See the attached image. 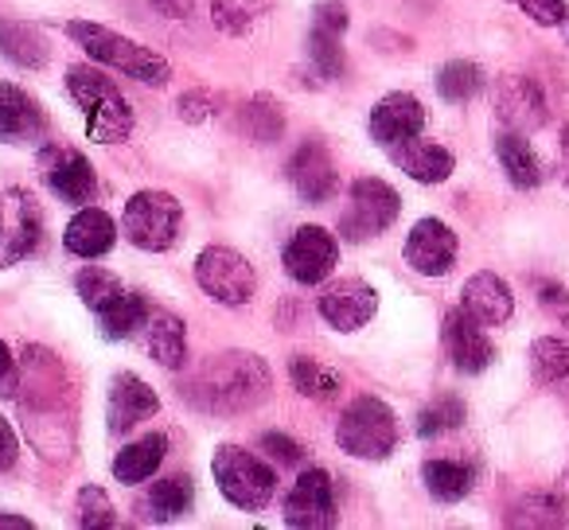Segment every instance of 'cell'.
I'll use <instances>...</instances> for the list:
<instances>
[{
    "mask_svg": "<svg viewBox=\"0 0 569 530\" xmlns=\"http://www.w3.org/2000/svg\"><path fill=\"white\" fill-rule=\"evenodd\" d=\"M149 356L157 359L168 371H180L183 359H188V332H183L180 317H168V312H157L149 320Z\"/></svg>",
    "mask_w": 569,
    "mask_h": 530,
    "instance_id": "4dcf8cb0",
    "label": "cell"
},
{
    "mask_svg": "<svg viewBox=\"0 0 569 530\" xmlns=\"http://www.w3.org/2000/svg\"><path fill=\"white\" fill-rule=\"evenodd\" d=\"M284 522L305 530L336 527V488L325 468L301 472V480L293 483V491L284 499Z\"/></svg>",
    "mask_w": 569,
    "mask_h": 530,
    "instance_id": "7c38bea8",
    "label": "cell"
},
{
    "mask_svg": "<svg viewBox=\"0 0 569 530\" xmlns=\"http://www.w3.org/2000/svg\"><path fill=\"white\" fill-rule=\"evenodd\" d=\"M496 118L507 129H538L546 121V94L527 74H507L496 87Z\"/></svg>",
    "mask_w": 569,
    "mask_h": 530,
    "instance_id": "ac0fdd59",
    "label": "cell"
},
{
    "mask_svg": "<svg viewBox=\"0 0 569 530\" xmlns=\"http://www.w3.org/2000/svg\"><path fill=\"white\" fill-rule=\"evenodd\" d=\"M48 118H43L40 102H36L28 90L12 87V82H0V141L4 144H20L32 141L43 133Z\"/></svg>",
    "mask_w": 569,
    "mask_h": 530,
    "instance_id": "603a6c76",
    "label": "cell"
},
{
    "mask_svg": "<svg viewBox=\"0 0 569 530\" xmlns=\"http://www.w3.org/2000/svg\"><path fill=\"white\" fill-rule=\"evenodd\" d=\"M20 394V367L12 359L9 343L0 340V398H17Z\"/></svg>",
    "mask_w": 569,
    "mask_h": 530,
    "instance_id": "f6af8a7d",
    "label": "cell"
},
{
    "mask_svg": "<svg viewBox=\"0 0 569 530\" xmlns=\"http://www.w3.org/2000/svg\"><path fill=\"white\" fill-rule=\"evenodd\" d=\"M269 387H273V374H269L266 359H258L253 351H219L183 387V398L211 418H234V413L266 402Z\"/></svg>",
    "mask_w": 569,
    "mask_h": 530,
    "instance_id": "6da1fadb",
    "label": "cell"
},
{
    "mask_svg": "<svg viewBox=\"0 0 569 530\" xmlns=\"http://www.w3.org/2000/svg\"><path fill=\"white\" fill-rule=\"evenodd\" d=\"M238 129H242V137H250V141L273 144L277 137L284 133V113H281V106H277L269 94L250 98V102H246L242 110H238Z\"/></svg>",
    "mask_w": 569,
    "mask_h": 530,
    "instance_id": "d6a6232c",
    "label": "cell"
},
{
    "mask_svg": "<svg viewBox=\"0 0 569 530\" xmlns=\"http://www.w3.org/2000/svg\"><path fill=\"white\" fill-rule=\"evenodd\" d=\"M74 289H79L82 304H90V309L98 312L113 293H121V281L113 278L110 270H102V266H87V270L74 278Z\"/></svg>",
    "mask_w": 569,
    "mask_h": 530,
    "instance_id": "ab89813d",
    "label": "cell"
},
{
    "mask_svg": "<svg viewBox=\"0 0 569 530\" xmlns=\"http://www.w3.org/2000/svg\"><path fill=\"white\" fill-rule=\"evenodd\" d=\"M348 32V12H343L340 0H325L312 20V36H309V59L317 67L320 79H340L348 56H343L340 36Z\"/></svg>",
    "mask_w": 569,
    "mask_h": 530,
    "instance_id": "9a60e30c",
    "label": "cell"
},
{
    "mask_svg": "<svg viewBox=\"0 0 569 530\" xmlns=\"http://www.w3.org/2000/svg\"><path fill=\"white\" fill-rule=\"evenodd\" d=\"M20 457V444H17V433L9 429V421L0 418V472H9Z\"/></svg>",
    "mask_w": 569,
    "mask_h": 530,
    "instance_id": "bcb514c9",
    "label": "cell"
},
{
    "mask_svg": "<svg viewBox=\"0 0 569 530\" xmlns=\"http://www.w3.org/2000/svg\"><path fill=\"white\" fill-rule=\"evenodd\" d=\"M445 348H449V359L457 371L465 374H480L491 367V343L483 336V328L476 324L472 317H465V309H452L445 317Z\"/></svg>",
    "mask_w": 569,
    "mask_h": 530,
    "instance_id": "d6986e66",
    "label": "cell"
},
{
    "mask_svg": "<svg viewBox=\"0 0 569 530\" xmlns=\"http://www.w3.org/2000/svg\"><path fill=\"white\" fill-rule=\"evenodd\" d=\"M40 238H43L40 203L20 188L0 191V270L24 261L40 246Z\"/></svg>",
    "mask_w": 569,
    "mask_h": 530,
    "instance_id": "30bf717a",
    "label": "cell"
},
{
    "mask_svg": "<svg viewBox=\"0 0 569 530\" xmlns=\"http://www.w3.org/2000/svg\"><path fill=\"white\" fill-rule=\"evenodd\" d=\"M20 387H28L24 394V426L32 433L40 421H48V452L51 460H67L71 452V382L63 379V367L51 359V351L32 348L28 351V379H20Z\"/></svg>",
    "mask_w": 569,
    "mask_h": 530,
    "instance_id": "7a4b0ae2",
    "label": "cell"
},
{
    "mask_svg": "<svg viewBox=\"0 0 569 530\" xmlns=\"http://www.w3.org/2000/svg\"><path fill=\"white\" fill-rule=\"evenodd\" d=\"M191 503H196V483H191V476H168V480H160L157 488L149 491V519L172 522V519H180V514H188Z\"/></svg>",
    "mask_w": 569,
    "mask_h": 530,
    "instance_id": "1f68e13d",
    "label": "cell"
},
{
    "mask_svg": "<svg viewBox=\"0 0 569 530\" xmlns=\"http://www.w3.org/2000/svg\"><path fill=\"white\" fill-rule=\"evenodd\" d=\"M398 211H402L398 191L390 188L387 180L363 176V180H356V188H351L348 211H343V219H340V234L348 238V242H371V238H379L382 230L398 219Z\"/></svg>",
    "mask_w": 569,
    "mask_h": 530,
    "instance_id": "ba28073f",
    "label": "cell"
},
{
    "mask_svg": "<svg viewBox=\"0 0 569 530\" xmlns=\"http://www.w3.org/2000/svg\"><path fill=\"white\" fill-rule=\"evenodd\" d=\"M67 90H71L82 118H87L90 141L121 144L133 133V110H129L126 94H121L110 74L94 71V67H71L67 71Z\"/></svg>",
    "mask_w": 569,
    "mask_h": 530,
    "instance_id": "3957f363",
    "label": "cell"
},
{
    "mask_svg": "<svg viewBox=\"0 0 569 530\" xmlns=\"http://www.w3.org/2000/svg\"><path fill=\"white\" fill-rule=\"evenodd\" d=\"M214 113V98L207 94V90H191V94L180 98V118L191 121V126H199V121H207Z\"/></svg>",
    "mask_w": 569,
    "mask_h": 530,
    "instance_id": "ee69618b",
    "label": "cell"
},
{
    "mask_svg": "<svg viewBox=\"0 0 569 530\" xmlns=\"http://www.w3.org/2000/svg\"><path fill=\"white\" fill-rule=\"evenodd\" d=\"M98 324H102L106 340H129V336H137V328L149 324V304H144V297L121 289L98 309Z\"/></svg>",
    "mask_w": 569,
    "mask_h": 530,
    "instance_id": "83f0119b",
    "label": "cell"
},
{
    "mask_svg": "<svg viewBox=\"0 0 569 530\" xmlns=\"http://www.w3.org/2000/svg\"><path fill=\"white\" fill-rule=\"evenodd\" d=\"M561 180L569 188V121L561 126Z\"/></svg>",
    "mask_w": 569,
    "mask_h": 530,
    "instance_id": "7dc6e473",
    "label": "cell"
},
{
    "mask_svg": "<svg viewBox=\"0 0 569 530\" xmlns=\"http://www.w3.org/2000/svg\"><path fill=\"white\" fill-rule=\"evenodd\" d=\"M261 449H266L273 460H281V464H297V460L305 457L301 444H297L293 437H284V433H261Z\"/></svg>",
    "mask_w": 569,
    "mask_h": 530,
    "instance_id": "7bdbcfd3",
    "label": "cell"
},
{
    "mask_svg": "<svg viewBox=\"0 0 569 530\" xmlns=\"http://www.w3.org/2000/svg\"><path fill=\"white\" fill-rule=\"evenodd\" d=\"M0 56H9L17 67L40 71L48 63V43H43L40 28L20 24V20H0Z\"/></svg>",
    "mask_w": 569,
    "mask_h": 530,
    "instance_id": "f1b7e54d",
    "label": "cell"
},
{
    "mask_svg": "<svg viewBox=\"0 0 569 530\" xmlns=\"http://www.w3.org/2000/svg\"><path fill=\"white\" fill-rule=\"evenodd\" d=\"M566 32H569V28H566Z\"/></svg>",
    "mask_w": 569,
    "mask_h": 530,
    "instance_id": "f907efd6",
    "label": "cell"
},
{
    "mask_svg": "<svg viewBox=\"0 0 569 530\" xmlns=\"http://www.w3.org/2000/svg\"><path fill=\"white\" fill-rule=\"evenodd\" d=\"M336 441L348 457L387 460L398 441V421L382 398H356L336 426Z\"/></svg>",
    "mask_w": 569,
    "mask_h": 530,
    "instance_id": "5b68a950",
    "label": "cell"
},
{
    "mask_svg": "<svg viewBox=\"0 0 569 530\" xmlns=\"http://www.w3.org/2000/svg\"><path fill=\"white\" fill-rule=\"evenodd\" d=\"M121 222H126L129 242L149 253H160V250H168V246H176V238H180L183 207H180V199L168 196V191H137L126 203Z\"/></svg>",
    "mask_w": 569,
    "mask_h": 530,
    "instance_id": "52a82bcc",
    "label": "cell"
},
{
    "mask_svg": "<svg viewBox=\"0 0 569 530\" xmlns=\"http://www.w3.org/2000/svg\"><path fill=\"white\" fill-rule=\"evenodd\" d=\"M395 160H398V168L418 183H441V180H449L452 168H457L449 149H441V144H421L418 137L398 144Z\"/></svg>",
    "mask_w": 569,
    "mask_h": 530,
    "instance_id": "d4e9b609",
    "label": "cell"
},
{
    "mask_svg": "<svg viewBox=\"0 0 569 530\" xmlns=\"http://www.w3.org/2000/svg\"><path fill=\"white\" fill-rule=\"evenodd\" d=\"M266 17V0H211V20L219 32L242 36Z\"/></svg>",
    "mask_w": 569,
    "mask_h": 530,
    "instance_id": "74e56055",
    "label": "cell"
},
{
    "mask_svg": "<svg viewBox=\"0 0 569 530\" xmlns=\"http://www.w3.org/2000/svg\"><path fill=\"white\" fill-rule=\"evenodd\" d=\"M457 234L445 227L441 219H421L418 227L406 234V261L426 278H445L457 266Z\"/></svg>",
    "mask_w": 569,
    "mask_h": 530,
    "instance_id": "4fadbf2b",
    "label": "cell"
},
{
    "mask_svg": "<svg viewBox=\"0 0 569 530\" xmlns=\"http://www.w3.org/2000/svg\"><path fill=\"white\" fill-rule=\"evenodd\" d=\"M0 527H17V530H32V519H20V514H0Z\"/></svg>",
    "mask_w": 569,
    "mask_h": 530,
    "instance_id": "681fc988",
    "label": "cell"
},
{
    "mask_svg": "<svg viewBox=\"0 0 569 530\" xmlns=\"http://www.w3.org/2000/svg\"><path fill=\"white\" fill-rule=\"evenodd\" d=\"M196 281L211 301L230 304V309L246 304L253 297V289H258V278H253L250 261H246L238 250H230V246H207V250L199 253Z\"/></svg>",
    "mask_w": 569,
    "mask_h": 530,
    "instance_id": "9c48e42d",
    "label": "cell"
},
{
    "mask_svg": "<svg viewBox=\"0 0 569 530\" xmlns=\"http://www.w3.org/2000/svg\"><path fill=\"white\" fill-rule=\"evenodd\" d=\"M460 309H465V317H472L480 328H499V324L511 320L515 297H511V289L496 278V273L483 270V273H472V278L465 281Z\"/></svg>",
    "mask_w": 569,
    "mask_h": 530,
    "instance_id": "ffe728a7",
    "label": "cell"
},
{
    "mask_svg": "<svg viewBox=\"0 0 569 530\" xmlns=\"http://www.w3.org/2000/svg\"><path fill=\"white\" fill-rule=\"evenodd\" d=\"M67 36H71V40L79 43V48L87 51L94 63L113 67V71L129 74V79L144 82V87H164V82L172 79V67H168V59H160L157 51L141 48V43L126 40V36L110 32V28H102V24H90V20H71V24H67Z\"/></svg>",
    "mask_w": 569,
    "mask_h": 530,
    "instance_id": "277c9868",
    "label": "cell"
},
{
    "mask_svg": "<svg viewBox=\"0 0 569 530\" xmlns=\"http://www.w3.org/2000/svg\"><path fill=\"white\" fill-rule=\"evenodd\" d=\"M496 152H499V164H503L507 180H511L515 188H538V183H542V164H538L535 149H530V141L519 129L499 133Z\"/></svg>",
    "mask_w": 569,
    "mask_h": 530,
    "instance_id": "4316f807",
    "label": "cell"
},
{
    "mask_svg": "<svg viewBox=\"0 0 569 530\" xmlns=\"http://www.w3.org/2000/svg\"><path fill=\"white\" fill-rule=\"evenodd\" d=\"M113 503H110V496H106L102 488H82L79 491V527H87V530H98V527H113Z\"/></svg>",
    "mask_w": 569,
    "mask_h": 530,
    "instance_id": "60d3db41",
    "label": "cell"
},
{
    "mask_svg": "<svg viewBox=\"0 0 569 530\" xmlns=\"http://www.w3.org/2000/svg\"><path fill=\"white\" fill-rule=\"evenodd\" d=\"M340 261V246L325 227H301L284 246V273L301 286H320Z\"/></svg>",
    "mask_w": 569,
    "mask_h": 530,
    "instance_id": "8fae6325",
    "label": "cell"
},
{
    "mask_svg": "<svg viewBox=\"0 0 569 530\" xmlns=\"http://www.w3.org/2000/svg\"><path fill=\"white\" fill-rule=\"evenodd\" d=\"M483 90V71L468 59H457V63H445L441 74H437V94L445 102H472Z\"/></svg>",
    "mask_w": 569,
    "mask_h": 530,
    "instance_id": "e575fe53",
    "label": "cell"
},
{
    "mask_svg": "<svg viewBox=\"0 0 569 530\" xmlns=\"http://www.w3.org/2000/svg\"><path fill=\"white\" fill-rule=\"evenodd\" d=\"M538 301H546V304H569V297H566V289H558V286H546L542 293H538Z\"/></svg>",
    "mask_w": 569,
    "mask_h": 530,
    "instance_id": "c3c4849f",
    "label": "cell"
},
{
    "mask_svg": "<svg viewBox=\"0 0 569 530\" xmlns=\"http://www.w3.org/2000/svg\"><path fill=\"white\" fill-rule=\"evenodd\" d=\"M379 309V293L367 281H336L320 293V317L336 328V332H359Z\"/></svg>",
    "mask_w": 569,
    "mask_h": 530,
    "instance_id": "2e32d148",
    "label": "cell"
},
{
    "mask_svg": "<svg viewBox=\"0 0 569 530\" xmlns=\"http://www.w3.org/2000/svg\"><path fill=\"white\" fill-rule=\"evenodd\" d=\"M507 522L511 527H566L569 503H561L558 496H527L511 507Z\"/></svg>",
    "mask_w": 569,
    "mask_h": 530,
    "instance_id": "836d02e7",
    "label": "cell"
},
{
    "mask_svg": "<svg viewBox=\"0 0 569 530\" xmlns=\"http://www.w3.org/2000/svg\"><path fill=\"white\" fill-rule=\"evenodd\" d=\"M421 480H426L429 496L441 499V503H457L472 491L476 483V468L465 464V460H429L421 468Z\"/></svg>",
    "mask_w": 569,
    "mask_h": 530,
    "instance_id": "f546056e",
    "label": "cell"
},
{
    "mask_svg": "<svg viewBox=\"0 0 569 530\" xmlns=\"http://www.w3.org/2000/svg\"><path fill=\"white\" fill-rule=\"evenodd\" d=\"M113 242H118V227L98 207H82L63 230V246L74 258H102V253L113 250Z\"/></svg>",
    "mask_w": 569,
    "mask_h": 530,
    "instance_id": "cb8c5ba5",
    "label": "cell"
},
{
    "mask_svg": "<svg viewBox=\"0 0 569 530\" xmlns=\"http://www.w3.org/2000/svg\"><path fill=\"white\" fill-rule=\"evenodd\" d=\"M530 371H535V379L546 382V387L566 382L569 379V343L553 340V336L535 340V348H530Z\"/></svg>",
    "mask_w": 569,
    "mask_h": 530,
    "instance_id": "d590c367",
    "label": "cell"
},
{
    "mask_svg": "<svg viewBox=\"0 0 569 530\" xmlns=\"http://www.w3.org/2000/svg\"><path fill=\"white\" fill-rule=\"evenodd\" d=\"M211 472L219 491L238 507V511H261L273 499L277 476L269 464H261L253 452L238 449V444H222L211 457Z\"/></svg>",
    "mask_w": 569,
    "mask_h": 530,
    "instance_id": "8992f818",
    "label": "cell"
},
{
    "mask_svg": "<svg viewBox=\"0 0 569 530\" xmlns=\"http://www.w3.org/2000/svg\"><path fill=\"white\" fill-rule=\"evenodd\" d=\"M421 129H426V110L406 90L379 98V106L371 110V137L379 144H387V149H398V144L421 137Z\"/></svg>",
    "mask_w": 569,
    "mask_h": 530,
    "instance_id": "e0dca14e",
    "label": "cell"
},
{
    "mask_svg": "<svg viewBox=\"0 0 569 530\" xmlns=\"http://www.w3.org/2000/svg\"><path fill=\"white\" fill-rule=\"evenodd\" d=\"M168 452V437L164 433H149L141 441L126 444V449L113 457V476L121 483H144L149 476H157V468L164 464Z\"/></svg>",
    "mask_w": 569,
    "mask_h": 530,
    "instance_id": "484cf974",
    "label": "cell"
},
{
    "mask_svg": "<svg viewBox=\"0 0 569 530\" xmlns=\"http://www.w3.org/2000/svg\"><path fill=\"white\" fill-rule=\"evenodd\" d=\"M465 426V402L457 394H441L418 413V437H441Z\"/></svg>",
    "mask_w": 569,
    "mask_h": 530,
    "instance_id": "f35d334b",
    "label": "cell"
},
{
    "mask_svg": "<svg viewBox=\"0 0 569 530\" xmlns=\"http://www.w3.org/2000/svg\"><path fill=\"white\" fill-rule=\"evenodd\" d=\"M511 4L519 12H527V17L542 28H558V24H566V17H569L566 0H511Z\"/></svg>",
    "mask_w": 569,
    "mask_h": 530,
    "instance_id": "b9f144b4",
    "label": "cell"
},
{
    "mask_svg": "<svg viewBox=\"0 0 569 530\" xmlns=\"http://www.w3.org/2000/svg\"><path fill=\"white\" fill-rule=\"evenodd\" d=\"M289 180H293L297 196H301L305 203H325L336 191L332 152L320 141H305L301 149L293 152V160H289Z\"/></svg>",
    "mask_w": 569,
    "mask_h": 530,
    "instance_id": "44dd1931",
    "label": "cell"
},
{
    "mask_svg": "<svg viewBox=\"0 0 569 530\" xmlns=\"http://www.w3.org/2000/svg\"><path fill=\"white\" fill-rule=\"evenodd\" d=\"M40 168H43V180L48 188L56 191L63 203H90L98 191V180H94V168L82 152L74 149H43L40 152Z\"/></svg>",
    "mask_w": 569,
    "mask_h": 530,
    "instance_id": "5bb4252c",
    "label": "cell"
},
{
    "mask_svg": "<svg viewBox=\"0 0 569 530\" xmlns=\"http://www.w3.org/2000/svg\"><path fill=\"white\" fill-rule=\"evenodd\" d=\"M289 379H293L297 394L317 398V402H328V398L340 394V374L312 363V359H293V363H289Z\"/></svg>",
    "mask_w": 569,
    "mask_h": 530,
    "instance_id": "8d00e7d4",
    "label": "cell"
},
{
    "mask_svg": "<svg viewBox=\"0 0 569 530\" xmlns=\"http://www.w3.org/2000/svg\"><path fill=\"white\" fill-rule=\"evenodd\" d=\"M157 410H160V398L144 379H137V374H129V371L113 379V387H110V429L113 433H129L137 421L152 418Z\"/></svg>",
    "mask_w": 569,
    "mask_h": 530,
    "instance_id": "7402d4cb",
    "label": "cell"
}]
</instances>
